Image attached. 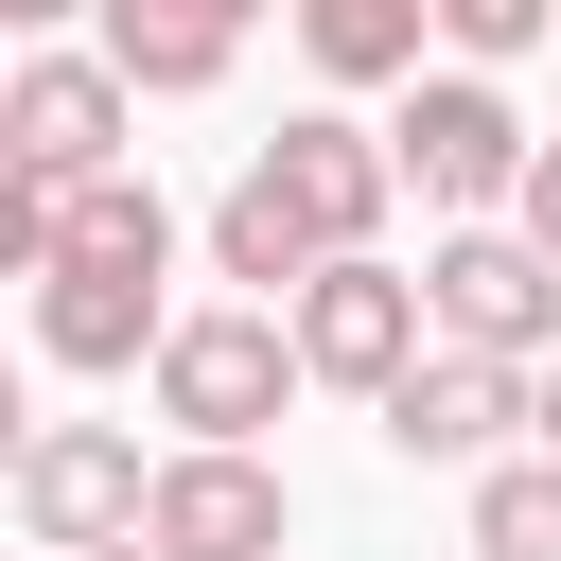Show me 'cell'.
<instances>
[{
    "label": "cell",
    "instance_id": "obj_1",
    "mask_svg": "<svg viewBox=\"0 0 561 561\" xmlns=\"http://www.w3.org/2000/svg\"><path fill=\"white\" fill-rule=\"evenodd\" d=\"M298 386H316V351H298L280 298H210V316L158 333V421H175V438H263Z\"/></svg>",
    "mask_w": 561,
    "mask_h": 561
},
{
    "label": "cell",
    "instance_id": "obj_2",
    "mask_svg": "<svg viewBox=\"0 0 561 561\" xmlns=\"http://www.w3.org/2000/svg\"><path fill=\"white\" fill-rule=\"evenodd\" d=\"M386 140H403V193H421V210H456V228H473V210H508V193H526V158H543V140H526V105H508L491 70H403V123H386Z\"/></svg>",
    "mask_w": 561,
    "mask_h": 561
},
{
    "label": "cell",
    "instance_id": "obj_3",
    "mask_svg": "<svg viewBox=\"0 0 561 561\" xmlns=\"http://www.w3.org/2000/svg\"><path fill=\"white\" fill-rule=\"evenodd\" d=\"M280 316H298L316 386H351V403H386V386H403V368L438 351V298H421V280L386 263V245H333V263H316V280H298Z\"/></svg>",
    "mask_w": 561,
    "mask_h": 561
},
{
    "label": "cell",
    "instance_id": "obj_4",
    "mask_svg": "<svg viewBox=\"0 0 561 561\" xmlns=\"http://www.w3.org/2000/svg\"><path fill=\"white\" fill-rule=\"evenodd\" d=\"M421 298H438V333H456V351H508V368H543V351H561V245H543V228H508V210H473V228L421 263Z\"/></svg>",
    "mask_w": 561,
    "mask_h": 561
},
{
    "label": "cell",
    "instance_id": "obj_5",
    "mask_svg": "<svg viewBox=\"0 0 561 561\" xmlns=\"http://www.w3.org/2000/svg\"><path fill=\"white\" fill-rule=\"evenodd\" d=\"M140 508H158V473H140V438H123V421H35V438H18V526H35L53 561L140 543Z\"/></svg>",
    "mask_w": 561,
    "mask_h": 561
},
{
    "label": "cell",
    "instance_id": "obj_6",
    "mask_svg": "<svg viewBox=\"0 0 561 561\" xmlns=\"http://www.w3.org/2000/svg\"><path fill=\"white\" fill-rule=\"evenodd\" d=\"M140 543H175V561H280V543H298V491L263 473V438H175Z\"/></svg>",
    "mask_w": 561,
    "mask_h": 561
},
{
    "label": "cell",
    "instance_id": "obj_7",
    "mask_svg": "<svg viewBox=\"0 0 561 561\" xmlns=\"http://www.w3.org/2000/svg\"><path fill=\"white\" fill-rule=\"evenodd\" d=\"M123 123H140V88H123V53H18V88H0V158L18 175H123Z\"/></svg>",
    "mask_w": 561,
    "mask_h": 561
},
{
    "label": "cell",
    "instance_id": "obj_8",
    "mask_svg": "<svg viewBox=\"0 0 561 561\" xmlns=\"http://www.w3.org/2000/svg\"><path fill=\"white\" fill-rule=\"evenodd\" d=\"M526 386H543V368H508V351H456V333H438V351L386 386V456H403V473H491V438L526 421Z\"/></svg>",
    "mask_w": 561,
    "mask_h": 561
},
{
    "label": "cell",
    "instance_id": "obj_9",
    "mask_svg": "<svg viewBox=\"0 0 561 561\" xmlns=\"http://www.w3.org/2000/svg\"><path fill=\"white\" fill-rule=\"evenodd\" d=\"M158 333H175L158 263H53L35 280V351L53 368H158Z\"/></svg>",
    "mask_w": 561,
    "mask_h": 561
},
{
    "label": "cell",
    "instance_id": "obj_10",
    "mask_svg": "<svg viewBox=\"0 0 561 561\" xmlns=\"http://www.w3.org/2000/svg\"><path fill=\"white\" fill-rule=\"evenodd\" d=\"M263 158H280V193H298L333 245H368V228H386V193H403V140H386V123H333V105H298Z\"/></svg>",
    "mask_w": 561,
    "mask_h": 561
},
{
    "label": "cell",
    "instance_id": "obj_11",
    "mask_svg": "<svg viewBox=\"0 0 561 561\" xmlns=\"http://www.w3.org/2000/svg\"><path fill=\"white\" fill-rule=\"evenodd\" d=\"M245 18H263V0H105V53H123L140 105H193V88H228Z\"/></svg>",
    "mask_w": 561,
    "mask_h": 561
},
{
    "label": "cell",
    "instance_id": "obj_12",
    "mask_svg": "<svg viewBox=\"0 0 561 561\" xmlns=\"http://www.w3.org/2000/svg\"><path fill=\"white\" fill-rule=\"evenodd\" d=\"M316 263H333V228L280 193V158H245V175L210 193V280H263V298H298Z\"/></svg>",
    "mask_w": 561,
    "mask_h": 561
},
{
    "label": "cell",
    "instance_id": "obj_13",
    "mask_svg": "<svg viewBox=\"0 0 561 561\" xmlns=\"http://www.w3.org/2000/svg\"><path fill=\"white\" fill-rule=\"evenodd\" d=\"M280 18H298V53H316L333 88H403L421 35H438V0H280Z\"/></svg>",
    "mask_w": 561,
    "mask_h": 561
},
{
    "label": "cell",
    "instance_id": "obj_14",
    "mask_svg": "<svg viewBox=\"0 0 561 561\" xmlns=\"http://www.w3.org/2000/svg\"><path fill=\"white\" fill-rule=\"evenodd\" d=\"M53 263H158V280H175V210H158V175H70ZM53 263H35V280H53Z\"/></svg>",
    "mask_w": 561,
    "mask_h": 561
},
{
    "label": "cell",
    "instance_id": "obj_15",
    "mask_svg": "<svg viewBox=\"0 0 561 561\" xmlns=\"http://www.w3.org/2000/svg\"><path fill=\"white\" fill-rule=\"evenodd\" d=\"M473 561H561V456H491L473 473Z\"/></svg>",
    "mask_w": 561,
    "mask_h": 561
},
{
    "label": "cell",
    "instance_id": "obj_16",
    "mask_svg": "<svg viewBox=\"0 0 561 561\" xmlns=\"http://www.w3.org/2000/svg\"><path fill=\"white\" fill-rule=\"evenodd\" d=\"M438 53H456V70H508V53H561V0H438Z\"/></svg>",
    "mask_w": 561,
    "mask_h": 561
},
{
    "label": "cell",
    "instance_id": "obj_17",
    "mask_svg": "<svg viewBox=\"0 0 561 561\" xmlns=\"http://www.w3.org/2000/svg\"><path fill=\"white\" fill-rule=\"evenodd\" d=\"M508 228H543V245H561V140L526 158V193H508Z\"/></svg>",
    "mask_w": 561,
    "mask_h": 561
},
{
    "label": "cell",
    "instance_id": "obj_18",
    "mask_svg": "<svg viewBox=\"0 0 561 561\" xmlns=\"http://www.w3.org/2000/svg\"><path fill=\"white\" fill-rule=\"evenodd\" d=\"M526 421H543V456H561V351H543V386H526Z\"/></svg>",
    "mask_w": 561,
    "mask_h": 561
},
{
    "label": "cell",
    "instance_id": "obj_19",
    "mask_svg": "<svg viewBox=\"0 0 561 561\" xmlns=\"http://www.w3.org/2000/svg\"><path fill=\"white\" fill-rule=\"evenodd\" d=\"M0 18H18V35H53V18H88V0H0Z\"/></svg>",
    "mask_w": 561,
    "mask_h": 561
},
{
    "label": "cell",
    "instance_id": "obj_20",
    "mask_svg": "<svg viewBox=\"0 0 561 561\" xmlns=\"http://www.w3.org/2000/svg\"><path fill=\"white\" fill-rule=\"evenodd\" d=\"M88 561H175V543H88Z\"/></svg>",
    "mask_w": 561,
    "mask_h": 561
}]
</instances>
